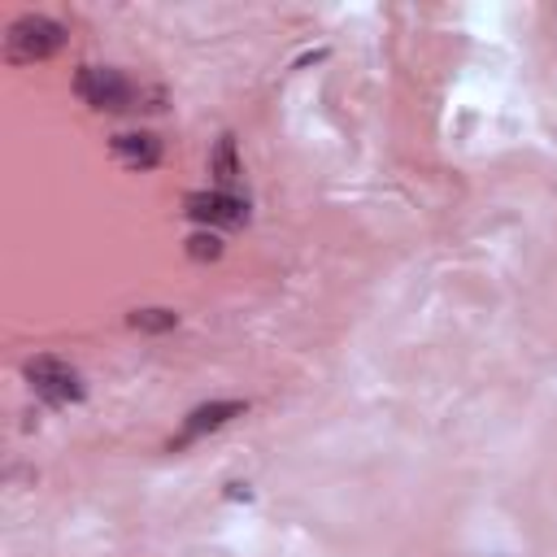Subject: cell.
I'll list each match as a JSON object with an SVG mask.
<instances>
[{"instance_id": "9c48e42d", "label": "cell", "mask_w": 557, "mask_h": 557, "mask_svg": "<svg viewBox=\"0 0 557 557\" xmlns=\"http://www.w3.org/2000/svg\"><path fill=\"white\" fill-rule=\"evenodd\" d=\"M187 257H196V261H218V257H222V239H218V235H191V239H187Z\"/></svg>"}, {"instance_id": "7a4b0ae2", "label": "cell", "mask_w": 557, "mask_h": 557, "mask_svg": "<svg viewBox=\"0 0 557 557\" xmlns=\"http://www.w3.org/2000/svg\"><path fill=\"white\" fill-rule=\"evenodd\" d=\"M26 383L39 400L48 405H70V400H83V379L70 361L61 357H30L26 361Z\"/></svg>"}, {"instance_id": "ba28073f", "label": "cell", "mask_w": 557, "mask_h": 557, "mask_svg": "<svg viewBox=\"0 0 557 557\" xmlns=\"http://www.w3.org/2000/svg\"><path fill=\"white\" fill-rule=\"evenodd\" d=\"M178 322V313H170V309H135L131 313V326H139V331H170Z\"/></svg>"}, {"instance_id": "5b68a950", "label": "cell", "mask_w": 557, "mask_h": 557, "mask_svg": "<svg viewBox=\"0 0 557 557\" xmlns=\"http://www.w3.org/2000/svg\"><path fill=\"white\" fill-rule=\"evenodd\" d=\"M113 157L126 165V170H148L161 161V139L148 135V131H126V135H113Z\"/></svg>"}, {"instance_id": "6da1fadb", "label": "cell", "mask_w": 557, "mask_h": 557, "mask_svg": "<svg viewBox=\"0 0 557 557\" xmlns=\"http://www.w3.org/2000/svg\"><path fill=\"white\" fill-rule=\"evenodd\" d=\"M65 44V26L57 17H44V13H22L9 35H4V52L9 61H44L52 57L57 48Z\"/></svg>"}, {"instance_id": "277c9868", "label": "cell", "mask_w": 557, "mask_h": 557, "mask_svg": "<svg viewBox=\"0 0 557 557\" xmlns=\"http://www.w3.org/2000/svg\"><path fill=\"white\" fill-rule=\"evenodd\" d=\"M183 209H187V218L209 222V226H239V222H248V205L239 196H231V191H191L183 200Z\"/></svg>"}, {"instance_id": "3957f363", "label": "cell", "mask_w": 557, "mask_h": 557, "mask_svg": "<svg viewBox=\"0 0 557 557\" xmlns=\"http://www.w3.org/2000/svg\"><path fill=\"white\" fill-rule=\"evenodd\" d=\"M74 91L91 104V109H135V87L126 83V74L109 70V65H83L74 74Z\"/></svg>"}, {"instance_id": "8992f818", "label": "cell", "mask_w": 557, "mask_h": 557, "mask_svg": "<svg viewBox=\"0 0 557 557\" xmlns=\"http://www.w3.org/2000/svg\"><path fill=\"white\" fill-rule=\"evenodd\" d=\"M239 413H244V400H213V405H200V409L187 413L183 435H178L174 444H187V440H196V435H205V431H218V426H226V422L239 418Z\"/></svg>"}, {"instance_id": "52a82bcc", "label": "cell", "mask_w": 557, "mask_h": 557, "mask_svg": "<svg viewBox=\"0 0 557 557\" xmlns=\"http://www.w3.org/2000/svg\"><path fill=\"white\" fill-rule=\"evenodd\" d=\"M209 170H213V178L222 183V191L239 178V161H235V139L231 135H222L218 139V148H213V161H209Z\"/></svg>"}]
</instances>
